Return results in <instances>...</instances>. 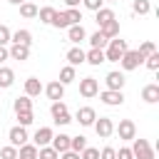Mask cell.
Listing matches in <instances>:
<instances>
[{
    "label": "cell",
    "instance_id": "obj_10",
    "mask_svg": "<svg viewBox=\"0 0 159 159\" xmlns=\"http://www.w3.org/2000/svg\"><path fill=\"white\" fill-rule=\"evenodd\" d=\"M52 129L50 127H40L37 132H35V137H32V144L40 149V147H50V142H52Z\"/></svg>",
    "mask_w": 159,
    "mask_h": 159
},
{
    "label": "cell",
    "instance_id": "obj_45",
    "mask_svg": "<svg viewBox=\"0 0 159 159\" xmlns=\"http://www.w3.org/2000/svg\"><path fill=\"white\" fill-rule=\"evenodd\" d=\"M60 157H62V159H80V154H77V152H72V149H67V152H62Z\"/></svg>",
    "mask_w": 159,
    "mask_h": 159
},
{
    "label": "cell",
    "instance_id": "obj_7",
    "mask_svg": "<svg viewBox=\"0 0 159 159\" xmlns=\"http://www.w3.org/2000/svg\"><path fill=\"white\" fill-rule=\"evenodd\" d=\"M7 139H10V147H15V149H20L22 144H27V129L25 127H12L10 132H7Z\"/></svg>",
    "mask_w": 159,
    "mask_h": 159
},
{
    "label": "cell",
    "instance_id": "obj_23",
    "mask_svg": "<svg viewBox=\"0 0 159 159\" xmlns=\"http://www.w3.org/2000/svg\"><path fill=\"white\" fill-rule=\"evenodd\" d=\"M12 82H15V72L10 67H0V89L12 87Z\"/></svg>",
    "mask_w": 159,
    "mask_h": 159
},
{
    "label": "cell",
    "instance_id": "obj_6",
    "mask_svg": "<svg viewBox=\"0 0 159 159\" xmlns=\"http://www.w3.org/2000/svg\"><path fill=\"white\" fill-rule=\"evenodd\" d=\"M114 129H117L119 139H124V142L137 139V124H134L132 119H119V127H114Z\"/></svg>",
    "mask_w": 159,
    "mask_h": 159
},
{
    "label": "cell",
    "instance_id": "obj_13",
    "mask_svg": "<svg viewBox=\"0 0 159 159\" xmlns=\"http://www.w3.org/2000/svg\"><path fill=\"white\" fill-rule=\"evenodd\" d=\"M40 92H42V82H40L37 77H27V80H25V97L32 99V97H37Z\"/></svg>",
    "mask_w": 159,
    "mask_h": 159
},
{
    "label": "cell",
    "instance_id": "obj_34",
    "mask_svg": "<svg viewBox=\"0 0 159 159\" xmlns=\"http://www.w3.org/2000/svg\"><path fill=\"white\" fill-rule=\"evenodd\" d=\"M60 154L52 149V147H40L37 149V159H57Z\"/></svg>",
    "mask_w": 159,
    "mask_h": 159
},
{
    "label": "cell",
    "instance_id": "obj_25",
    "mask_svg": "<svg viewBox=\"0 0 159 159\" xmlns=\"http://www.w3.org/2000/svg\"><path fill=\"white\" fill-rule=\"evenodd\" d=\"M17 159H37V147L35 144H22L17 149Z\"/></svg>",
    "mask_w": 159,
    "mask_h": 159
},
{
    "label": "cell",
    "instance_id": "obj_19",
    "mask_svg": "<svg viewBox=\"0 0 159 159\" xmlns=\"http://www.w3.org/2000/svg\"><path fill=\"white\" fill-rule=\"evenodd\" d=\"M67 62H70V67L82 65V62H84V50H82V47H72V50H67Z\"/></svg>",
    "mask_w": 159,
    "mask_h": 159
},
{
    "label": "cell",
    "instance_id": "obj_46",
    "mask_svg": "<svg viewBox=\"0 0 159 159\" xmlns=\"http://www.w3.org/2000/svg\"><path fill=\"white\" fill-rule=\"evenodd\" d=\"M70 122H72V117H70V114H62L60 119H55V124H62V127H65V124H70Z\"/></svg>",
    "mask_w": 159,
    "mask_h": 159
},
{
    "label": "cell",
    "instance_id": "obj_35",
    "mask_svg": "<svg viewBox=\"0 0 159 159\" xmlns=\"http://www.w3.org/2000/svg\"><path fill=\"white\" fill-rule=\"evenodd\" d=\"M50 25H55L57 30H60V27H70V22H67V15H65V12H55V17H52V22H50Z\"/></svg>",
    "mask_w": 159,
    "mask_h": 159
},
{
    "label": "cell",
    "instance_id": "obj_18",
    "mask_svg": "<svg viewBox=\"0 0 159 159\" xmlns=\"http://www.w3.org/2000/svg\"><path fill=\"white\" fill-rule=\"evenodd\" d=\"M99 32H102L107 40H114V37H119V20H112V22L102 25V27H99Z\"/></svg>",
    "mask_w": 159,
    "mask_h": 159
},
{
    "label": "cell",
    "instance_id": "obj_47",
    "mask_svg": "<svg viewBox=\"0 0 159 159\" xmlns=\"http://www.w3.org/2000/svg\"><path fill=\"white\" fill-rule=\"evenodd\" d=\"M5 60H10V52H7V47H0V62H5Z\"/></svg>",
    "mask_w": 159,
    "mask_h": 159
},
{
    "label": "cell",
    "instance_id": "obj_44",
    "mask_svg": "<svg viewBox=\"0 0 159 159\" xmlns=\"http://www.w3.org/2000/svg\"><path fill=\"white\" fill-rule=\"evenodd\" d=\"M117 159H134V157H132V149H129V147H119Z\"/></svg>",
    "mask_w": 159,
    "mask_h": 159
},
{
    "label": "cell",
    "instance_id": "obj_43",
    "mask_svg": "<svg viewBox=\"0 0 159 159\" xmlns=\"http://www.w3.org/2000/svg\"><path fill=\"white\" fill-rule=\"evenodd\" d=\"M82 2H84L87 10H94V12H97L99 7H104V0H82Z\"/></svg>",
    "mask_w": 159,
    "mask_h": 159
},
{
    "label": "cell",
    "instance_id": "obj_30",
    "mask_svg": "<svg viewBox=\"0 0 159 159\" xmlns=\"http://www.w3.org/2000/svg\"><path fill=\"white\" fill-rule=\"evenodd\" d=\"M20 15H22V17H27V20H30V17H37V5H32V2H27V0H25V2L20 5Z\"/></svg>",
    "mask_w": 159,
    "mask_h": 159
},
{
    "label": "cell",
    "instance_id": "obj_22",
    "mask_svg": "<svg viewBox=\"0 0 159 159\" xmlns=\"http://www.w3.org/2000/svg\"><path fill=\"white\" fill-rule=\"evenodd\" d=\"M84 62H89V65H94V67H99L102 62H104V50H89V52H84Z\"/></svg>",
    "mask_w": 159,
    "mask_h": 159
},
{
    "label": "cell",
    "instance_id": "obj_24",
    "mask_svg": "<svg viewBox=\"0 0 159 159\" xmlns=\"http://www.w3.org/2000/svg\"><path fill=\"white\" fill-rule=\"evenodd\" d=\"M12 109H15V114H17V112H32V99L22 94V97H17V99L12 102Z\"/></svg>",
    "mask_w": 159,
    "mask_h": 159
},
{
    "label": "cell",
    "instance_id": "obj_4",
    "mask_svg": "<svg viewBox=\"0 0 159 159\" xmlns=\"http://www.w3.org/2000/svg\"><path fill=\"white\" fill-rule=\"evenodd\" d=\"M97 92H99V82H97L94 77H82V80H80V94H82L84 99L97 97Z\"/></svg>",
    "mask_w": 159,
    "mask_h": 159
},
{
    "label": "cell",
    "instance_id": "obj_27",
    "mask_svg": "<svg viewBox=\"0 0 159 159\" xmlns=\"http://www.w3.org/2000/svg\"><path fill=\"white\" fill-rule=\"evenodd\" d=\"M89 45H92L94 50H104V47L109 45V40H107L102 32H94V35H89Z\"/></svg>",
    "mask_w": 159,
    "mask_h": 159
},
{
    "label": "cell",
    "instance_id": "obj_8",
    "mask_svg": "<svg viewBox=\"0 0 159 159\" xmlns=\"http://www.w3.org/2000/svg\"><path fill=\"white\" fill-rule=\"evenodd\" d=\"M97 94H99V99H102L107 107H119V104L124 102V94L117 92V89H104V92H97Z\"/></svg>",
    "mask_w": 159,
    "mask_h": 159
},
{
    "label": "cell",
    "instance_id": "obj_15",
    "mask_svg": "<svg viewBox=\"0 0 159 159\" xmlns=\"http://www.w3.org/2000/svg\"><path fill=\"white\" fill-rule=\"evenodd\" d=\"M10 42H12V45H25V47H30L32 32H30V30H17V32L10 35Z\"/></svg>",
    "mask_w": 159,
    "mask_h": 159
},
{
    "label": "cell",
    "instance_id": "obj_14",
    "mask_svg": "<svg viewBox=\"0 0 159 159\" xmlns=\"http://www.w3.org/2000/svg\"><path fill=\"white\" fill-rule=\"evenodd\" d=\"M84 37H87V32H84V27H82V25H70V27H67V40H70V42L80 45Z\"/></svg>",
    "mask_w": 159,
    "mask_h": 159
},
{
    "label": "cell",
    "instance_id": "obj_2",
    "mask_svg": "<svg viewBox=\"0 0 159 159\" xmlns=\"http://www.w3.org/2000/svg\"><path fill=\"white\" fill-rule=\"evenodd\" d=\"M132 157L134 159H154V149L147 139H132Z\"/></svg>",
    "mask_w": 159,
    "mask_h": 159
},
{
    "label": "cell",
    "instance_id": "obj_5",
    "mask_svg": "<svg viewBox=\"0 0 159 159\" xmlns=\"http://www.w3.org/2000/svg\"><path fill=\"white\" fill-rule=\"evenodd\" d=\"M94 132H97V137L99 139H107V137H112V132H114V122H112V117H99V119H94Z\"/></svg>",
    "mask_w": 159,
    "mask_h": 159
},
{
    "label": "cell",
    "instance_id": "obj_20",
    "mask_svg": "<svg viewBox=\"0 0 159 159\" xmlns=\"http://www.w3.org/2000/svg\"><path fill=\"white\" fill-rule=\"evenodd\" d=\"M142 99L149 102V104L159 102V84H147V87L142 89Z\"/></svg>",
    "mask_w": 159,
    "mask_h": 159
},
{
    "label": "cell",
    "instance_id": "obj_48",
    "mask_svg": "<svg viewBox=\"0 0 159 159\" xmlns=\"http://www.w3.org/2000/svg\"><path fill=\"white\" fill-rule=\"evenodd\" d=\"M80 2H82V0H65V5H67V7H77Z\"/></svg>",
    "mask_w": 159,
    "mask_h": 159
},
{
    "label": "cell",
    "instance_id": "obj_39",
    "mask_svg": "<svg viewBox=\"0 0 159 159\" xmlns=\"http://www.w3.org/2000/svg\"><path fill=\"white\" fill-rule=\"evenodd\" d=\"M80 159H99V149H94V147H84V149L80 152Z\"/></svg>",
    "mask_w": 159,
    "mask_h": 159
},
{
    "label": "cell",
    "instance_id": "obj_42",
    "mask_svg": "<svg viewBox=\"0 0 159 159\" xmlns=\"http://www.w3.org/2000/svg\"><path fill=\"white\" fill-rule=\"evenodd\" d=\"M99 159H117V149L114 147H104L99 152Z\"/></svg>",
    "mask_w": 159,
    "mask_h": 159
},
{
    "label": "cell",
    "instance_id": "obj_33",
    "mask_svg": "<svg viewBox=\"0 0 159 159\" xmlns=\"http://www.w3.org/2000/svg\"><path fill=\"white\" fill-rule=\"evenodd\" d=\"M132 10H134L137 15H147V12L152 10V5H149V0H134V5H132Z\"/></svg>",
    "mask_w": 159,
    "mask_h": 159
},
{
    "label": "cell",
    "instance_id": "obj_50",
    "mask_svg": "<svg viewBox=\"0 0 159 159\" xmlns=\"http://www.w3.org/2000/svg\"><path fill=\"white\" fill-rule=\"evenodd\" d=\"M104 2H114V0H104Z\"/></svg>",
    "mask_w": 159,
    "mask_h": 159
},
{
    "label": "cell",
    "instance_id": "obj_26",
    "mask_svg": "<svg viewBox=\"0 0 159 159\" xmlns=\"http://www.w3.org/2000/svg\"><path fill=\"white\" fill-rule=\"evenodd\" d=\"M55 12H57V10H55V7H50V5H47V7H37V17H40V22H45V25H50V22H52Z\"/></svg>",
    "mask_w": 159,
    "mask_h": 159
},
{
    "label": "cell",
    "instance_id": "obj_16",
    "mask_svg": "<svg viewBox=\"0 0 159 159\" xmlns=\"http://www.w3.org/2000/svg\"><path fill=\"white\" fill-rule=\"evenodd\" d=\"M50 144H52V149H55L57 154H62V152L70 149V134H55Z\"/></svg>",
    "mask_w": 159,
    "mask_h": 159
},
{
    "label": "cell",
    "instance_id": "obj_29",
    "mask_svg": "<svg viewBox=\"0 0 159 159\" xmlns=\"http://www.w3.org/2000/svg\"><path fill=\"white\" fill-rule=\"evenodd\" d=\"M84 147H87V137H82V134H77V137H70V149H72V152H77V154H80Z\"/></svg>",
    "mask_w": 159,
    "mask_h": 159
},
{
    "label": "cell",
    "instance_id": "obj_1",
    "mask_svg": "<svg viewBox=\"0 0 159 159\" xmlns=\"http://www.w3.org/2000/svg\"><path fill=\"white\" fill-rule=\"evenodd\" d=\"M127 50H129V47H127V40H122V37L109 40V45L104 47V62H119Z\"/></svg>",
    "mask_w": 159,
    "mask_h": 159
},
{
    "label": "cell",
    "instance_id": "obj_38",
    "mask_svg": "<svg viewBox=\"0 0 159 159\" xmlns=\"http://www.w3.org/2000/svg\"><path fill=\"white\" fill-rule=\"evenodd\" d=\"M144 65L152 70V72H157L159 70V52H154V55H149V57H144Z\"/></svg>",
    "mask_w": 159,
    "mask_h": 159
},
{
    "label": "cell",
    "instance_id": "obj_3",
    "mask_svg": "<svg viewBox=\"0 0 159 159\" xmlns=\"http://www.w3.org/2000/svg\"><path fill=\"white\" fill-rule=\"evenodd\" d=\"M142 62H144V57H142V55H139L137 50H127V52L122 55V60H119L122 70H127V72H129V70H137V67H139Z\"/></svg>",
    "mask_w": 159,
    "mask_h": 159
},
{
    "label": "cell",
    "instance_id": "obj_31",
    "mask_svg": "<svg viewBox=\"0 0 159 159\" xmlns=\"http://www.w3.org/2000/svg\"><path fill=\"white\" fill-rule=\"evenodd\" d=\"M50 112H52V119H60L62 114H70V112H67V104H65L62 99H60V102H52Z\"/></svg>",
    "mask_w": 159,
    "mask_h": 159
},
{
    "label": "cell",
    "instance_id": "obj_41",
    "mask_svg": "<svg viewBox=\"0 0 159 159\" xmlns=\"http://www.w3.org/2000/svg\"><path fill=\"white\" fill-rule=\"evenodd\" d=\"M10 35H12L10 27H7V25H0V47H5V45L10 42Z\"/></svg>",
    "mask_w": 159,
    "mask_h": 159
},
{
    "label": "cell",
    "instance_id": "obj_12",
    "mask_svg": "<svg viewBox=\"0 0 159 159\" xmlns=\"http://www.w3.org/2000/svg\"><path fill=\"white\" fill-rule=\"evenodd\" d=\"M45 94H47L52 102H60V99L65 97V84H60V82L55 80V82H50V84L45 87Z\"/></svg>",
    "mask_w": 159,
    "mask_h": 159
},
{
    "label": "cell",
    "instance_id": "obj_28",
    "mask_svg": "<svg viewBox=\"0 0 159 159\" xmlns=\"http://www.w3.org/2000/svg\"><path fill=\"white\" fill-rule=\"evenodd\" d=\"M60 84H70V82H75V67H70V65H65L62 70H60V80H57Z\"/></svg>",
    "mask_w": 159,
    "mask_h": 159
},
{
    "label": "cell",
    "instance_id": "obj_11",
    "mask_svg": "<svg viewBox=\"0 0 159 159\" xmlns=\"http://www.w3.org/2000/svg\"><path fill=\"white\" fill-rule=\"evenodd\" d=\"M94 119H97V112H94L92 107H80V109H77V122H80L82 127H92Z\"/></svg>",
    "mask_w": 159,
    "mask_h": 159
},
{
    "label": "cell",
    "instance_id": "obj_49",
    "mask_svg": "<svg viewBox=\"0 0 159 159\" xmlns=\"http://www.w3.org/2000/svg\"><path fill=\"white\" fill-rule=\"evenodd\" d=\"M7 2H12V5H22L25 0H7Z\"/></svg>",
    "mask_w": 159,
    "mask_h": 159
},
{
    "label": "cell",
    "instance_id": "obj_17",
    "mask_svg": "<svg viewBox=\"0 0 159 159\" xmlns=\"http://www.w3.org/2000/svg\"><path fill=\"white\" fill-rule=\"evenodd\" d=\"M112 20H117L114 17V10H109V7H99L97 12H94V22L102 27V25H107V22H112Z\"/></svg>",
    "mask_w": 159,
    "mask_h": 159
},
{
    "label": "cell",
    "instance_id": "obj_36",
    "mask_svg": "<svg viewBox=\"0 0 159 159\" xmlns=\"http://www.w3.org/2000/svg\"><path fill=\"white\" fill-rule=\"evenodd\" d=\"M137 52H139L142 57H149V55H154V52H157V47H154V42H149V40H147V42H142V45H139V50H137Z\"/></svg>",
    "mask_w": 159,
    "mask_h": 159
},
{
    "label": "cell",
    "instance_id": "obj_40",
    "mask_svg": "<svg viewBox=\"0 0 159 159\" xmlns=\"http://www.w3.org/2000/svg\"><path fill=\"white\" fill-rule=\"evenodd\" d=\"M0 159H17V149L10 147V144L2 147V149H0Z\"/></svg>",
    "mask_w": 159,
    "mask_h": 159
},
{
    "label": "cell",
    "instance_id": "obj_37",
    "mask_svg": "<svg viewBox=\"0 0 159 159\" xmlns=\"http://www.w3.org/2000/svg\"><path fill=\"white\" fill-rule=\"evenodd\" d=\"M35 122V114L32 112H17V124L20 127H27V124H32Z\"/></svg>",
    "mask_w": 159,
    "mask_h": 159
},
{
    "label": "cell",
    "instance_id": "obj_21",
    "mask_svg": "<svg viewBox=\"0 0 159 159\" xmlns=\"http://www.w3.org/2000/svg\"><path fill=\"white\" fill-rule=\"evenodd\" d=\"M7 52H10V57H12V60H17V62H22V60H27V57H30V47H25V45H12Z\"/></svg>",
    "mask_w": 159,
    "mask_h": 159
},
{
    "label": "cell",
    "instance_id": "obj_9",
    "mask_svg": "<svg viewBox=\"0 0 159 159\" xmlns=\"http://www.w3.org/2000/svg\"><path fill=\"white\" fill-rule=\"evenodd\" d=\"M124 75L122 72H117V70H112V72H107V77H104V84H107V89H117V92H122V87H124Z\"/></svg>",
    "mask_w": 159,
    "mask_h": 159
},
{
    "label": "cell",
    "instance_id": "obj_32",
    "mask_svg": "<svg viewBox=\"0 0 159 159\" xmlns=\"http://www.w3.org/2000/svg\"><path fill=\"white\" fill-rule=\"evenodd\" d=\"M65 15H67V22H70V25H80V20H82V12H80L77 7H67Z\"/></svg>",
    "mask_w": 159,
    "mask_h": 159
}]
</instances>
